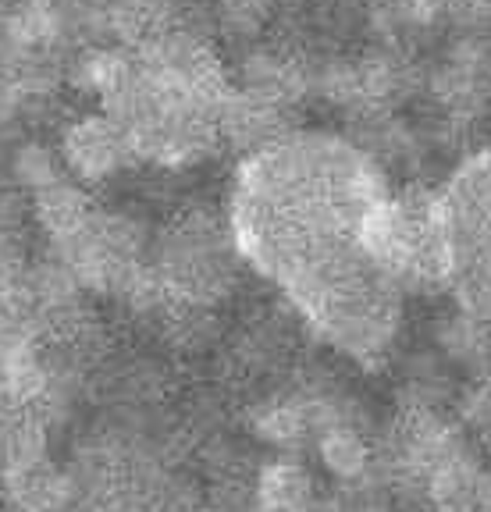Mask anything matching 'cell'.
<instances>
[{"instance_id": "6da1fadb", "label": "cell", "mask_w": 491, "mask_h": 512, "mask_svg": "<svg viewBox=\"0 0 491 512\" xmlns=\"http://www.w3.org/2000/svg\"><path fill=\"white\" fill-rule=\"evenodd\" d=\"M385 200L374 164L349 143L285 136L250 153L228 224L246 264L278 281L306 320H321L385 285L388 271L367 249Z\"/></svg>"}, {"instance_id": "7a4b0ae2", "label": "cell", "mask_w": 491, "mask_h": 512, "mask_svg": "<svg viewBox=\"0 0 491 512\" xmlns=\"http://www.w3.org/2000/svg\"><path fill=\"white\" fill-rule=\"evenodd\" d=\"M246 264L232 224H221L214 214L189 210L153 235L150 271L171 303L218 310L232 296L239 267Z\"/></svg>"}, {"instance_id": "3957f363", "label": "cell", "mask_w": 491, "mask_h": 512, "mask_svg": "<svg viewBox=\"0 0 491 512\" xmlns=\"http://www.w3.org/2000/svg\"><path fill=\"white\" fill-rule=\"evenodd\" d=\"M449 228V285L470 317L491 328V150L474 157L442 192Z\"/></svg>"}, {"instance_id": "277c9868", "label": "cell", "mask_w": 491, "mask_h": 512, "mask_svg": "<svg viewBox=\"0 0 491 512\" xmlns=\"http://www.w3.org/2000/svg\"><path fill=\"white\" fill-rule=\"evenodd\" d=\"M129 136L111 114L97 111L79 118L65 136V168L79 182H111L114 175L136 164Z\"/></svg>"}, {"instance_id": "5b68a950", "label": "cell", "mask_w": 491, "mask_h": 512, "mask_svg": "<svg viewBox=\"0 0 491 512\" xmlns=\"http://www.w3.org/2000/svg\"><path fill=\"white\" fill-rule=\"evenodd\" d=\"M40 349V317L29 292H0V377L15 374Z\"/></svg>"}, {"instance_id": "8992f818", "label": "cell", "mask_w": 491, "mask_h": 512, "mask_svg": "<svg viewBox=\"0 0 491 512\" xmlns=\"http://www.w3.org/2000/svg\"><path fill=\"white\" fill-rule=\"evenodd\" d=\"M253 502H257V512H321L310 473L289 459L271 463L260 473Z\"/></svg>"}, {"instance_id": "52a82bcc", "label": "cell", "mask_w": 491, "mask_h": 512, "mask_svg": "<svg viewBox=\"0 0 491 512\" xmlns=\"http://www.w3.org/2000/svg\"><path fill=\"white\" fill-rule=\"evenodd\" d=\"M474 420H477V427H481V431L491 438V392L484 395L481 402H477V413H474Z\"/></svg>"}, {"instance_id": "ba28073f", "label": "cell", "mask_w": 491, "mask_h": 512, "mask_svg": "<svg viewBox=\"0 0 491 512\" xmlns=\"http://www.w3.org/2000/svg\"><path fill=\"white\" fill-rule=\"evenodd\" d=\"M0 512H8V509H4V505H0Z\"/></svg>"}]
</instances>
